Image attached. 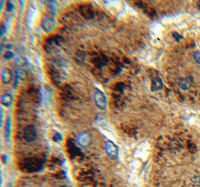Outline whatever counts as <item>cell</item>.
<instances>
[{
  "instance_id": "cell-1",
  "label": "cell",
  "mask_w": 200,
  "mask_h": 187,
  "mask_svg": "<svg viewBox=\"0 0 200 187\" xmlns=\"http://www.w3.org/2000/svg\"><path fill=\"white\" fill-rule=\"evenodd\" d=\"M94 98L97 107L100 108V109H102V110H104V109H106L107 100H106V97L103 92L100 91H96L95 93H94Z\"/></svg>"
},
{
  "instance_id": "cell-2",
  "label": "cell",
  "mask_w": 200,
  "mask_h": 187,
  "mask_svg": "<svg viewBox=\"0 0 200 187\" xmlns=\"http://www.w3.org/2000/svg\"><path fill=\"white\" fill-rule=\"evenodd\" d=\"M55 26V18L52 17H46L43 19L41 27L45 32L49 33L52 32Z\"/></svg>"
},
{
  "instance_id": "cell-3",
  "label": "cell",
  "mask_w": 200,
  "mask_h": 187,
  "mask_svg": "<svg viewBox=\"0 0 200 187\" xmlns=\"http://www.w3.org/2000/svg\"><path fill=\"white\" fill-rule=\"evenodd\" d=\"M105 148L107 154L111 158L116 159L119 157V148L114 142L111 141H106L105 144Z\"/></svg>"
},
{
  "instance_id": "cell-4",
  "label": "cell",
  "mask_w": 200,
  "mask_h": 187,
  "mask_svg": "<svg viewBox=\"0 0 200 187\" xmlns=\"http://www.w3.org/2000/svg\"><path fill=\"white\" fill-rule=\"evenodd\" d=\"M25 139L29 142H32L37 137V130L33 125L28 126L24 131Z\"/></svg>"
},
{
  "instance_id": "cell-5",
  "label": "cell",
  "mask_w": 200,
  "mask_h": 187,
  "mask_svg": "<svg viewBox=\"0 0 200 187\" xmlns=\"http://www.w3.org/2000/svg\"><path fill=\"white\" fill-rule=\"evenodd\" d=\"M77 141L83 147H86L90 142V135L87 133H83L78 135Z\"/></svg>"
},
{
  "instance_id": "cell-6",
  "label": "cell",
  "mask_w": 200,
  "mask_h": 187,
  "mask_svg": "<svg viewBox=\"0 0 200 187\" xmlns=\"http://www.w3.org/2000/svg\"><path fill=\"white\" fill-rule=\"evenodd\" d=\"M2 81L5 84H9L11 82L13 79L12 71L8 68H5L2 72Z\"/></svg>"
},
{
  "instance_id": "cell-7",
  "label": "cell",
  "mask_w": 200,
  "mask_h": 187,
  "mask_svg": "<svg viewBox=\"0 0 200 187\" xmlns=\"http://www.w3.org/2000/svg\"><path fill=\"white\" fill-rule=\"evenodd\" d=\"M193 80L191 77L185 79H181L179 81V85L183 90H187L192 86Z\"/></svg>"
},
{
  "instance_id": "cell-8",
  "label": "cell",
  "mask_w": 200,
  "mask_h": 187,
  "mask_svg": "<svg viewBox=\"0 0 200 187\" xmlns=\"http://www.w3.org/2000/svg\"><path fill=\"white\" fill-rule=\"evenodd\" d=\"M11 116H8L5 122V140L9 141L10 137H11Z\"/></svg>"
},
{
  "instance_id": "cell-9",
  "label": "cell",
  "mask_w": 200,
  "mask_h": 187,
  "mask_svg": "<svg viewBox=\"0 0 200 187\" xmlns=\"http://www.w3.org/2000/svg\"><path fill=\"white\" fill-rule=\"evenodd\" d=\"M12 102L13 97L10 94H5L2 97V99H1V103H2V104L3 106H6V107L11 106L12 104Z\"/></svg>"
},
{
  "instance_id": "cell-10",
  "label": "cell",
  "mask_w": 200,
  "mask_h": 187,
  "mask_svg": "<svg viewBox=\"0 0 200 187\" xmlns=\"http://www.w3.org/2000/svg\"><path fill=\"white\" fill-rule=\"evenodd\" d=\"M163 84L162 80L160 78H155L152 81V85H151V91H157L163 88Z\"/></svg>"
},
{
  "instance_id": "cell-11",
  "label": "cell",
  "mask_w": 200,
  "mask_h": 187,
  "mask_svg": "<svg viewBox=\"0 0 200 187\" xmlns=\"http://www.w3.org/2000/svg\"><path fill=\"white\" fill-rule=\"evenodd\" d=\"M81 13L86 18H92L93 15V12L92 8H90L89 7L84 6L81 8Z\"/></svg>"
},
{
  "instance_id": "cell-12",
  "label": "cell",
  "mask_w": 200,
  "mask_h": 187,
  "mask_svg": "<svg viewBox=\"0 0 200 187\" xmlns=\"http://www.w3.org/2000/svg\"><path fill=\"white\" fill-rule=\"evenodd\" d=\"M15 63H16V65H18V66L22 67V66L26 65V63H27V61H26V58H23V57H20V58H17Z\"/></svg>"
},
{
  "instance_id": "cell-13",
  "label": "cell",
  "mask_w": 200,
  "mask_h": 187,
  "mask_svg": "<svg viewBox=\"0 0 200 187\" xmlns=\"http://www.w3.org/2000/svg\"><path fill=\"white\" fill-rule=\"evenodd\" d=\"M7 32V27L4 23H2V26H1V29H0V36L1 37H3Z\"/></svg>"
},
{
  "instance_id": "cell-14",
  "label": "cell",
  "mask_w": 200,
  "mask_h": 187,
  "mask_svg": "<svg viewBox=\"0 0 200 187\" xmlns=\"http://www.w3.org/2000/svg\"><path fill=\"white\" fill-rule=\"evenodd\" d=\"M193 58L197 63H199L200 65V51H197V52H194Z\"/></svg>"
},
{
  "instance_id": "cell-15",
  "label": "cell",
  "mask_w": 200,
  "mask_h": 187,
  "mask_svg": "<svg viewBox=\"0 0 200 187\" xmlns=\"http://www.w3.org/2000/svg\"><path fill=\"white\" fill-rule=\"evenodd\" d=\"M53 140L55 141H60L62 140V135H61L60 133H56L54 135V137H53Z\"/></svg>"
},
{
  "instance_id": "cell-16",
  "label": "cell",
  "mask_w": 200,
  "mask_h": 187,
  "mask_svg": "<svg viewBox=\"0 0 200 187\" xmlns=\"http://www.w3.org/2000/svg\"><path fill=\"white\" fill-rule=\"evenodd\" d=\"M13 57H14V53L10 52V51H8V52H7L5 54V58H6V59H11Z\"/></svg>"
},
{
  "instance_id": "cell-17",
  "label": "cell",
  "mask_w": 200,
  "mask_h": 187,
  "mask_svg": "<svg viewBox=\"0 0 200 187\" xmlns=\"http://www.w3.org/2000/svg\"><path fill=\"white\" fill-rule=\"evenodd\" d=\"M13 9H14V5L11 2H10V1H8V2L7 3V10L8 11H12Z\"/></svg>"
},
{
  "instance_id": "cell-18",
  "label": "cell",
  "mask_w": 200,
  "mask_h": 187,
  "mask_svg": "<svg viewBox=\"0 0 200 187\" xmlns=\"http://www.w3.org/2000/svg\"><path fill=\"white\" fill-rule=\"evenodd\" d=\"M173 35L174 36L175 38L176 39V40H177V41H179V40H180L182 38V36H181L180 35L178 34L177 32H174V33H173Z\"/></svg>"
},
{
  "instance_id": "cell-19",
  "label": "cell",
  "mask_w": 200,
  "mask_h": 187,
  "mask_svg": "<svg viewBox=\"0 0 200 187\" xmlns=\"http://www.w3.org/2000/svg\"><path fill=\"white\" fill-rule=\"evenodd\" d=\"M7 160H8V157H7L6 155H2V162H3L4 164H6L7 163Z\"/></svg>"
},
{
  "instance_id": "cell-20",
  "label": "cell",
  "mask_w": 200,
  "mask_h": 187,
  "mask_svg": "<svg viewBox=\"0 0 200 187\" xmlns=\"http://www.w3.org/2000/svg\"><path fill=\"white\" fill-rule=\"evenodd\" d=\"M3 124V110L1 109V126H2Z\"/></svg>"
},
{
  "instance_id": "cell-21",
  "label": "cell",
  "mask_w": 200,
  "mask_h": 187,
  "mask_svg": "<svg viewBox=\"0 0 200 187\" xmlns=\"http://www.w3.org/2000/svg\"><path fill=\"white\" fill-rule=\"evenodd\" d=\"M6 187H12V186H11V183H8V185L6 186Z\"/></svg>"
},
{
  "instance_id": "cell-22",
  "label": "cell",
  "mask_w": 200,
  "mask_h": 187,
  "mask_svg": "<svg viewBox=\"0 0 200 187\" xmlns=\"http://www.w3.org/2000/svg\"><path fill=\"white\" fill-rule=\"evenodd\" d=\"M61 187H67V186H61Z\"/></svg>"
}]
</instances>
